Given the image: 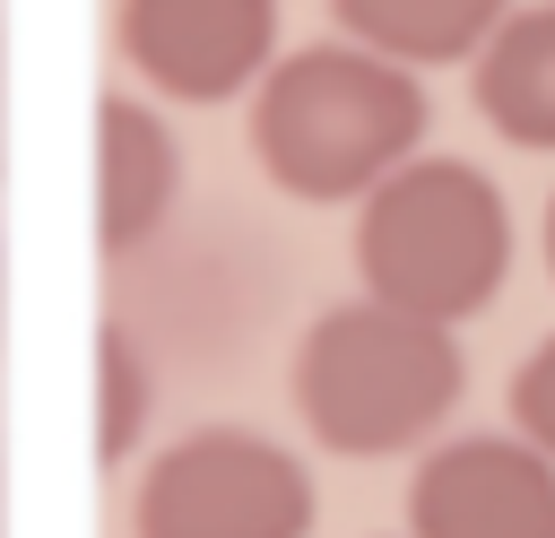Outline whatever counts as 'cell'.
<instances>
[{"mask_svg":"<svg viewBox=\"0 0 555 538\" xmlns=\"http://www.w3.org/2000/svg\"><path fill=\"white\" fill-rule=\"evenodd\" d=\"M425 87L416 69L330 35L304 52H278L251 87V156L260 174L304 208H356L382 174H399L425 148Z\"/></svg>","mask_w":555,"mask_h":538,"instance_id":"obj_1","label":"cell"},{"mask_svg":"<svg viewBox=\"0 0 555 538\" xmlns=\"http://www.w3.org/2000/svg\"><path fill=\"white\" fill-rule=\"evenodd\" d=\"M460 390H468L460 330H434L364 295L312 312L286 356V399L304 434L338 460H399V451L442 443Z\"/></svg>","mask_w":555,"mask_h":538,"instance_id":"obj_2","label":"cell"},{"mask_svg":"<svg viewBox=\"0 0 555 538\" xmlns=\"http://www.w3.org/2000/svg\"><path fill=\"white\" fill-rule=\"evenodd\" d=\"M356 286L364 304L416 312L434 330L477 321L512 278V200L468 156H408L356 200Z\"/></svg>","mask_w":555,"mask_h":538,"instance_id":"obj_3","label":"cell"},{"mask_svg":"<svg viewBox=\"0 0 555 538\" xmlns=\"http://www.w3.org/2000/svg\"><path fill=\"white\" fill-rule=\"evenodd\" d=\"M312 521L321 495L304 451L251 425H199L130 486V538H312Z\"/></svg>","mask_w":555,"mask_h":538,"instance_id":"obj_4","label":"cell"},{"mask_svg":"<svg viewBox=\"0 0 555 538\" xmlns=\"http://www.w3.org/2000/svg\"><path fill=\"white\" fill-rule=\"evenodd\" d=\"M113 35L147 95L234 104L278 61V0H121Z\"/></svg>","mask_w":555,"mask_h":538,"instance_id":"obj_5","label":"cell"},{"mask_svg":"<svg viewBox=\"0 0 555 538\" xmlns=\"http://www.w3.org/2000/svg\"><path fill=\"white\" fill-rule=\"evenodd\" d=\"M408 538H555V469L520 434H451L416 451Z\"/></svg>","mask_w":555,"mask_h":538,"instance_id":"obj_6","label":"cell"},{"mask_svg":"<svg viewBox=\"0 0 555 538\" xmlns=\"http://www.w3.org/2000/svg\"><path fill=\"white\" fill-rule=\"evenodd\" d=\"M182 208V139L147 95H95V252L139 260Z\"/></svg>","mask_w":555,"mask_h":538,"instance_id":"obj_7","label":"cell"},{"mask_svg":"<svg viewBox=\"0 0 555 538\" xmlns=\"http://www.w3.org/2000/svg\"><path fill=\"white\" fill-rule=\"evenodd\" d=\"M468 95L503 148L555 156V0H512V17L468 61Z\"/></svg>","mask_w":555,"mask_h":538,"instance_id":"obj_8","label":"cell"},{"mask_svg":"<svg viewBox=\"0 0 555 538\" xmlns=\"http://www.w3.org/2000/svg\"><path fill=\"white\" fill-rule=\"evenodd\" d=\"M338 35L399 61V69H451L477 61V43L512 17V0H330Z\"/></svg>","mask_w":555,"mask_h":538,"instance_id":"obj_9","label":"cell"},{"mask_svg":"<svg viewBox=\"0 0 555 538\" xmlns=\"http://www.w3.org/2000/svg\"><path fill=\"white\" fill-rule=\"evenodd\" d=\"M147 408H156L147 347H139V330L113 312V321H95V460H104V469H121V460L147 443Z\"/></svg>","mask_w":555,"mask_h":538,"instance_id":"obj_10","label":"cell"},{"mask_svg":"<svg viewBox=\"0 0 555 538\" xmlns=\"http://www.w3.org/2000/svg\"><path fill=\"white\" fill-rule=\"evenodd\" d=\"M503 399H512V434L555 469V330L520 356V373H512V390H503Z\"/></svg>","mask_w":555,"mask_h":538,"instance_id":"obj_11","label":"cell"},{"mask_svg":"<svg viewBox=\"0 0 555 538\" xmlns=\"http://www.w3.org/2000/svg\"><path fill=\"white\" fill-rule=\"evenodd\" d=\"M546 269H555V200H546Z\"/></svg>","mask_w":555,"mask_h":538,"instance_id":"obj_12","label":"cell"},{"mask_svg":"<svg viewBox=\"0 0 555 538\" xmlns=\"http://www.w3.org/2000/svg\"><path fill=\"white\" fill-rule=\"evenodd\" d=\"M0 156H9V139H0Z\"/></svg>","mask_w":555,"mask_h":538,"instance_id":"obj_13","label":"cell"}]
</instances>
